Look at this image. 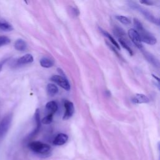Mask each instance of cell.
Returning <instances> with one entry per match:
<instances>
[{
	"label": "cell",
	"mask_w": 160,
	"mask_h": 160,
	"mask_svg": "<svg viewBox=\"0 0 160 160\" xmlns=\"http://www.w3.org/2000/svg\"><path fill=\"white\" fill-rule=\"evenodd\" d=\"M133 22L134 27L137 29L136 31L139 34L141 42H144L150 45L155 44L157 42L156 38L144 28L142 24L138 19L134 18Z\"/></svg>",
	"instance_id": "obj_1"
},
{
	"label": "cell",
	"mask_w": 160,
	"mask_h": 160,
	"mask_svg": "<svg viewBox=\"0 0 160 160\" xmlns=\"http://www.w3.org/2000/svg\"><path fill=\"white\" fill-rule=\"evenodd\" d=\"M28 146L32 152L41 155H46L49 153L51 150V148L49 144L40 141H32L29 144Z\"/></svg>",
	"instance_id": "obj_2"
},
{
	"label": "cell",
	"mask_w": 160,
	"mask_h": 160,
	"mask_svg": "<svg viewBox=\"0 0 160 160\" xmlns=\"http://www.w3.org/2000/svg\"><path fill=\"white\" fill-rule=\"evenodd\" d=\"M129 6L133 9H135L138 11V12H141L149 21H151V22L159 26V20L158 18H156L153 16L152 13H151L148 10L140 6L139 4H138L136 2H129Z\"/></svg>",
	"instance_id": "obj_3"
},
{
	"label": "cell",
	"mask_w": 160,
	"mask_h": 160,
	"mask_svg": "<svg viewBox=\"0 0 160 160\" xmlns=\"http://www.w3.org/2000/svg\"><path fill=\"white\" fill-rule=\"evenodd\" d=\"M12 121L11 114H7L0 122V140L8 131Z\"/></svg>",
	"instance_id": "obj_4"
},
{
	"label": "cell",
	"mask_w": 160,
	"mask_h": 160,
	"mask_svg": "<svg viewBox=\"0 0 160 160\" xmlns=\"http://www.w3.org/2000/svg\"><path fill=\"white\" fill-rule=\"evenodd\" d=\"M51 80L66 91H69L70 89V84L68 81L63 76L54 75L51 78Z\"/></svg>",
	"instance_id": "obj_5"
},
{
	"label": "cell",
	"mask_w": 160,
	"mask_h": 160,
	"mask_svg": "<svg viewBox=\"0 0 160 160\" xmlns=\"http://www.w3.org/2000/svg\"><path fill=\"white\" fill-rule=\"evenodd\" d=\"M128 35L130 39H131L132 42L134 43V44L139 49H142V42L141 41L139 34L138 33L136 30L134 29H130L128 31Z\"/></svg>",
	"instance_id": "obj_6"
},
{
	"label": "cell",
	"mask_w": 160,
	"mask_h": 160,
	"mask_svg": "<svg viewBox=\"0 0 160 160\" xmlns=\"http://www.w3.org/2000/svg\"><path fill=\"white\" fill-rule=\"evenodd\" d=\"M64 106L65 108V112L63 116V119L66 120L72 116L74 112V108L73 103L69 101H66Z\"/></svg>",
	"instance_id": "obj_7"
},
{
	"label": "cell",
	"mask_w": 160,
	"mask_h": 160,
	"mask_svg": "<svg viewBox=\"0 0 160 160\" xmlns=\"http://www.w3.org/2000/svg\"><path fill=\"white\" fill-rule=\"evenodd\" d=\"M68 140V136L64 133L58 134L53 140V144L56 146H61L64 144Z\"/></svg>",
	"instance_id": "obj_8"
},
{
	"label": "cell",
	"mask_w": 160,
	"mask_h": 160,
	"mask_svg": "<svg viewBox=\"0 0 160 160\" xmlns=\"http://www.w3.org/2000/svg\"><path fill=\"white\" fill-rule=\"evenodd\" d=\"M132 101L136 104L148 103L149 102L148 97L143 94H137L132 99Z\"/></svg>",
	"instance_id": "obj_9"
},
{
	"label": "cell",
	"mask_w": 160,
	"mask_h": 160,
	"mask_svg": "<svg viewBox=\"0 0 160 160\" xmlns=\"http://www.w3.org/2000/svg\"><path fill=\"white\" fill-rule=\"evenodd\" d=\"M33 61V57L30 54H26L24 56L19 58L17 59L16 63L18 65H23L31 63Z\"/></svg>",
	"instance_id": "obj_10"
},
{
	"label": "cell",
	"mask_w": 160,
	"mask_h": 160,
	"mask_svg": "<svg viewBox=\"0 0 160 160\" xmlns=\"http://www.w3.org/2000/svg\"><path fill=\"white\" fill-rule=\"evenodd\" d=\"M46 109L48 114L53 115L58 110V105L55 101H49L46 104Z\"/></svg>",
	"instance_id": "obj_11"
},
{
	"label": "cell",
	"mask_w": 160,
	"mask_h": 160,
	"mask_svg": "<svg viewBox=\"0 0 160 160\" xmlns=\"http://www.w3.org/2000/svg\"><path fill=\"white\" fill-rule=\"evenodd\" d=\"M14 48L18 51H24L27 48V44L23 39H18L14 42Z\"/></svg>",
	"instance_id": "obj_12"
},
{
	"label": "cell",
	"mask_w": 160,
	"mask_h": 160,
	"mask_svg": "<svg viewBox=\"0 0 160 160\" xmlns=\"http://www.w3.org/2000/svg\"><path fill=\"white\" fill-rule=\"evenodd\" d=\"M0 29L4 31H11L13 29L12 25L0 16Z\"/></svg>",
	"instance_id": "obj_13"
},
{
	"label": "cell",
	"mask_w": 160,
	"mask_h": 160,
	"mask_svg": "<svg viewBox=\"0 0 160 160\" xmlns=\"http://www.w3.org/2000/svg\"><path fill=\"white\" fill-rule=\"evenodd\" d=\"M144 57L146 58V59L148 60V61H149L154 66H156V67L159 66L158 60L152 54H151L149 52H148L145 51L144 52Z\"/></svg>",
	"instance_id": "obj_14"
},
{
	"label": "cell",
	"mask_w": 160,
	"mask_h": 160,
	"mask_svg": "<svg viewBox=\"0 0 160 160\" xmlns=\"http://www.w3.org/2000/svg\"><path fill=\"white\" fill-rule=\"evenodd\" d=\"M99 31H101V32L104 36H106L111 42V43L114 46V47H116L118 49H120V47H119V45L118 44V43L116 42V41L114 39V38L111 36V35H110L107 31H106L105 30H104V29H102L101 28H99Z\"/></svg>",
	"instance_id": "obj_15"
},
{
	"label": "cell",
	"mask_w": 160,
	"mask_h": 160,
	"mask_svg": "<svg viewBox=\"0 0 160 160\" xmlns=\"http://www.w3.org/2000/svg\"><path fill=\"white\" fill-rule=\"evenodd\" d=\"M40 64L43 68H51L54 65V61L48 57H44L41 59Z\"/></svg>",
	"instance_id": "obj_16"
},
{
	"label": "cell",
	"mask_w": 160,
	"mask_h": 160,
	"mask_svg": "<svg viewBox=\"0 0 160 160\" xmlns=\"http://www.w3.org/2000/svg\"><path fill=\"white\" fill-rule=\"evenodd\" d=\"M46 90H47V92H48V95H49L50 96H54L58 92V87L55 84H52V83L48 84Z\"/></svg>",
	"instance_id": "obj_17"
},
{
	"label": "cell",
	"mask_w": 160,
	"mask_h": 160,
	"mask_svg": "<svg viewBox=\"0 0 160 160\" xmlns=\"http://www.w3.org/2000/svg\"><path fill=\"white\" fill-rule=\"evenodd\" d=\"M35 120L36 122V128L34 130V131L31 134V136L35 135L37 132L38 131L39 128H40V118H39V109H37L36 112H35Z\"/></svg>",
	"instance_id": "obj_18"
},
{
	"label": "cell",
	"mask_w": 160,
	"mask_h": 160,
	"mask_svg": "<svg viewBox=\"0 0 160 160\" xmlns=\"http://www.w3.org/2000/svg\"><path fill=\"white\" fill-rule=\"evenodd\" d=\"M116 18L117 20H118L119 22L122 23L125 25H129L131 24V20L129 18H128L126 16H121V15H117L116 16Z\"/></svg>",
	"instance_id": "obj_19"
},
{
	"label": "cell",
	"mask_w": 160,
	"mask_h": 160,
	"mask_svg": "<svg viewBox=\"0 0 160 160\" xmlns=\"http://www.w3.org/2000/svg\"><path fill=\"white\" fill-rule=\"evenodd\" d=\"M119 41L121 45L125 49H126V50L128 51V52L130 54V55H132V54H133V52H132V49H131V48L129 46V45L128 44L127 42L124 40V38H120V39H119Z\"/></svg>",
	"instance_id": "obj_20"
},
{
	"label": "cell",
	"mask_w": 160,
	"mask_h": 160,
	"mask_svg": "<svg viewBox=\"0 0 160 160\" xmlns=\"http://www.w3.org/2000/svg\"><path fill=\"white\" fill-rule=\"evenodd\" d=\"M10 39L5 36H0V47L10 43Z\"/></svg>",
	"instance_id": "obj_21"
},
{
	"label": "cell",
	"mask_w": 160,
	"mask_h": 160,
	"mask_svg": "<svg viewBox=\"0 0 160 160\" xmlns=\"http://www.w3.org/2000/svg\"><path fill=\"white\" fill-rule=\"evenodd\" d=\"M52 116L53 115H51V114H48L46 116H45L42 119V122L43 124H50L52 121Z\"/></svg>",
	"instance_id": "obj_22"
},
{
	"label": "cell",
	"mask_w": 160,
	"mask_h": 160,
	"mask_svg": "<svg viewBox=\"0 0 160 160\" xmlns=\"http://www.w3.org/2000/svg\"><path fill=\"white\" fill-rule=\"evenodd\" d=\"M141 3L142 4H144L146 5H148V6H150V5H152L153 2L151 1H148V0H144V1H140Z\"/></svg>",
	"instance_id": "obj_23"
},
{
	"label": "cell",
	"mask_w": 160,
	"mask_h": 160,
	"mask_svg": "<svg viewBox=\"0 0 160 160\" xmlns=\"http://www.w3.org/2000/svg\"><path fill=\"white\" fill-rule=\"evenodd\" d=\"M2 63L0 62V71H1V69H2Z\"/></svg>",
	"instance_id": "obj_24"
}]
</instances>
